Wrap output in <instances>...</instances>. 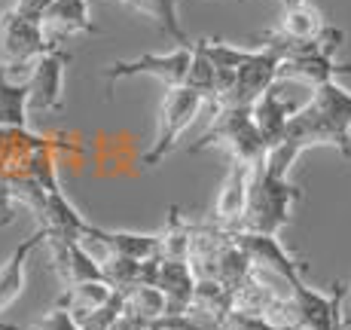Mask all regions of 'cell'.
<instances>
[{"instance_id":"cell-1","label":"cell","mask_w":351,"mask_h":330,"mask_svg":"<svg viewBox=\"0 0 351 330\" xmlns=\"http://www.w3.org/2000/svg\"><path fill=\"white\" fill-rule=\"evenodd\" d=\"M308 147H333L351 159V89L333 83L312 89V98L290 117L278 147H272L266 163L281 174H290L293 163Z\"/></svg>"},{"instance_id":"cell-2","label":"cell","mask_w":351,"mask_h":330,"mask_svg":"<svg viewBox=\"0 0 351 330\" xmlns=\"http://www.w3.org/2000/svg\"><path fill=\"white\" fill-rule=\"evenodd\" d=\"M58 184L52 163V141L28 129L0 126V226L12 224L16 205L31 208Z\"/></svg>"},{"instance_id":"cell-3","label":"cell","mask_w":351,"mask_h":330,"mask_svg":"<svg viewBox=\"0 0 351 330\" xmlns=\"http://www.w3.org/2000/svg\"><path fill=\"white\" fill-rule=\"evenodd\" d=\"M46 6L49 0H16L0 16V77L25 83L31 67L58 46L43 28Z\"/></svg>"},{"instance_id":"cell-4","label":"cell","mask_w":351,"mask_h":330,"mask_svg":"<svg viewBox=\"0 0 351 330\" xmlns=\"http://www.w3.org/2000/svg\"><path fill=\"white\" fill-rule=\"evenodd\" d=\"M302 199V190L290 184L287 174L275 172L269 163L256 165L251 174V193H247V211L241 230L278 235L290 224L293 202Z\"/></svg>"},{"instance_id":"cell-5","label":"cell","mask_w":351,"mask_h":330,"mask_svg":"<svg viewBox=\"0 0 351 330\" xmlns=\"http://www.w3.org/2000/svg\"><path fill=\"white\" fill-rule=\"evenodd\" d=\"M208 147H223L232 163L251 168L263 165L269 156V144L254 123V107H220L217 113H211V126L195 144H190V153H202Z\"/></svg>"},{"instance_id":"cell-6","label":"cell","mask_w":351,"mask_h":330,"mask_svg":"<svg viewBox=\"0 0 351 330\" xmlns=\"http://www.w3.org/2000/svg\"><path fill=\"white\" fill-rule=\"evenodd\" d=\"M205 98L199 95L190 86H171L162 98V110H159V126H156V138H153L150 150L144 153V165H159L168 153L178 147L180 134L190 129V123L205 110Z\"/></svg>"},{"instance_id":"cell-7","label":"cell","mask_w":351,"mask_h":330,"mask_svg":"<svg viewBox=\"0 0 351 330\" xmlns=\"http://www.w3.org/2000/svg\"><path fill=\"white\" fill-rule=\"evenodd\" d=\"M346 294L348 287L342 281H336L330 291H315L312 285H306V279H293L290 297H293L300 330H348Z\"/></svg>"},{"instance_id":"cell-8","label":"cell","mask_w":351,"mask_h":330,"mask_svg":"<svg viewBox=\"0 0 351 330\" xmlns=\"http://www.w3.org/2000/svg\"><path fill=\"white\" fill-rule=\"evenodd\" d=\"M281 71V56L272 46H256L245 64L239 67L232 80V89L226 92L220 107H254L256 101L266 95L275 83H278Z\"/></svg>"},{"instance_id":"cell-9","label":"cell","mask_w":351,"mask_h":330,"mask_svg":"<svg viewBox=\"0 0 351 330\" xmlns=\"http://www.w3.org/2000/svg\"><path fill=\"white\" fill-rule=\"evenodd\" d=\"M190 64H193V46H178L174 52H147V56H138L132 62H117L104 71L107 83H117V80H128V77H156L159 83H165L168 89L171 86H186V77H190Z\"/></svg>"},{"instance_id":"cell-10","label":"cell","mask_w":351,"mask_h":330,"mask_svg":"<svg viewBox=\"0 0 351 330\" xmlns=\"http://www.w3.org/2000/svg\"><path fill=\"white\" fill-rule=\"evenodd\" d=\"M71 64V52L56 46L49 49L37 64L31 67L28 89H31V107L40 113L62 110L64 104V71Z\"/></svg>"},{"instance_id":"cell-11","label":"cell","mask_w":351,"mask_h":330,"mask_svg":"<svg viewBox=\"0 0 351 330\" xmlns=\"http://www.w3.org/2000/svg\"><path fill=\"white\" fill-rule=\"evenodd\" d=\"M46 248H49V254H52V269L58 272L64 291L73 285H83V281H104V269H101L98 260L86 251L80 239L46 233Z\"/></svg>"},{"instance_id":"cell-12","label":"cell","mask_w":351,"mask_h":330,"mask_svg":"<svg viewBox=\"0 0 351 330\" xmlns=\"http://www.w3.org/2000/svg\"><path fill=\"white\" fill-rule=\"evenodd\" d=\"M235 239H239V245L251 254L254 266H260V269H266V272L278 275V279H285L287 285L293 279H302V275H306V263H300V260H296L293 254L281 245L278 235L235 230Z\"/></svg>"},{"instance_id":"cell-13","label":"cell","mask_w":351,"mask_h":330,"mask_svg":"<svg viewBox=\"0 0 351 330\" xmlns=\"http://www.w3.org/2000/svg\"><path fill=\"white\" fill-rule=\"evenodd\" d=\"M153 285L165 294L168 300V315L171 318H184L190 315L195 287H199V275L190 260H171V257H159L156 260V275Z\"/></svg>"},{"instance_id":"cell-14","label":"cell","mask_w":351,"mask_h":330,"mask_svg":"<svg viewBox=\"0 0 351 330\" xmlns=\"http://www.w3.org/2000/svg\"><path fill=\"white\" fill-rule=\"evenodd\" d=\"M251 165L232 163L229 165V174L217 193V202H214V224L223 226V230H241L245 224V211H247V193H251Z\"/></svg>"},{"instance_id":"cell-15","label":"cell","mask_w":351,"mask_h":330,"mask_svg":"<svg viewBox=\"0 0 351 330\" xmlns=\"http://www.w3.org/2000/svg\"><path fill=\"white\" fill-rule=\"evenodd\" d=\"M300 107L302 104H296V101L285 92V80H278V83L254 104V123H256V129H260L263 141L269 144V150L281 144L290 117H293Z\"/></svg>"},{"instance_id":"cell-16","label":"cell","mask_w":351,"mask_h":330,"mask_svg":"<svg viewBox=\"0 0 351 330\" xmlns=\"http://www.w3.org/2000/svg\"><path fill=\"white\" fill-rule=\"evenodd\" d=\"M327 22L315 6L302 3V6H290L281 16V25L275 31H266L263 34V43L260 46H272V49H285V46H293V43H308V40H318Z\"/></svg>"},{"instance_id":"cell-17","label":"cell","mask_w":351,"mask_h":330,"mask_svg":"<svg viewBox=\"0 0 351 330\" xmlns=\"http://www.w3.org/2000/svg\"><path fill=\"white\" fill-rule=\"evenodd\" d=\"M43 28L56 43L71 34H98L89 16V0H49L43 12Z\"/></svg>"},{"instance_id":"cell-18","label":"cell","mask_w":351,"mask_h":330,"mask_svg":"<svg viewBox=\"0 0 351 330\" xmlns=\"http://www.w3.org/2000/svg\"><path fill=\"white\" fill-rule=\"evenodd\" d=\"M89 233L95 235L110 254H117V257L138 260V263L162 257V235L128 233V230H101V226H95V224H89Z\"/></svg>"},{"instance_id":"cell-19","label":"cell","mask_w":351,"mask_h":330,"mask_svg":"<svg viewBox=\"0 0 351 330\" xmlns=\"http://www.w3.org/2000/svg\"><path fill=\"white\" fill-rule=\"evenodd\" d=\"M40 245H46V233L37 226V230H34L28 239H25L22 245L10 254V260L0 266V312H6L12 303L22 297V291H25V269H28L31 254L37 251Z\"/></svg>"},{"instance_id":"cell-20","label":"cell","mask_w":351,"mask_h":330,"mask_svg":"<svg viewBox=\"0 0 351 330\" xmlns=\"http://www.w3.org/2000/svg\"><path fill=\"white\" fill-rule=\"evenodd\" d=\"M132 10H138L141 16L153 19L156 28L171 40L174 46H193V40L186 37L184 25H180V16H178V0H123Z\"/></svg>"},{"instance_id":"cell-21","label":"cell","mask_w":351,"mask_h":330,"mask_svg":"<svg viewBox=\"0 0 351 330\" xmlns=\"http://www.w3.org/2000/svg\"><path fill=\"white\" fill-rule=\"evenodd\" d=\"M119 294H123V300H125V315H132V318L147 321V325L162 321V318H171V315H168L165 294H162L156 285H134V287L119 291Z\"/></svg>"},{"instance_id":"cell-22","label":"cell","mask_w":351,"mask_h":330,"mask_svg":"<svg viewBox=\"0 0 351 330\" xmlns=\"http://www.w3.org/2000/svg\"><path fill=\"white\" fill-rule=\"evenodd\" d=\"M28 107H31L28 80L16 83V80L0 77V126H6V129H28Z\"/></svg>"},{"instance_id":"cell-23","label":"cell","mask_w":351,"mask_h":330,"mask_svg":"<svg viewBox=\"0 0 351 330\" xmlns=\"http://www.w3.org/2000/svg\"><path fill=\"white\" fill-rule=\"evenodd\" d=\"M193 239H195V224L184 220L180 208H171V211H168V224H165V230H162V257L190 260Z\"/></svg>"},{"instance_id":"cell-24","label":"cell","mask_w":351,"mask_h":330,"mask_svg":"<svg viewBox=\"0 0 351 330\" xmlns=\"http://www.w3.org/2000/svg\"><path fill=\"white\" fill-rule=\"evenodd\" d=\"M117 294V287L107 285V281H83V285H73L64 291L62 306H67L73 315L80 312H92V309L104 306L107 300Z\"/></svg>"},{"instance_id":"cell-25","label":"cell","mask_w":351,"mask_h":330,"mask_svg":"<svg viewBox=\"0 0 351 330\" xmlns=\"http://www.w3.org/2000/svg\"><path fill=\"white\" fill-rule=\"evenodd\" d=\"M123 315H125V300H123V294L117 291L104 306L92 309V312H80V315H73V318H77V325L83 330H113Z\"/></svg>"},{"instance_id":"cell-26","label":"cell","mask_w":351,"mask_h":330,"mask_svg":"<svg viewBox=\"0 0 351 330\" xmlns=\"http://www.w3.org/2000/svg\"><path fill=\"white\" fill-rule=\"evenodd\" d=\"M217 330H300V325H278V321L266 318V315H254V312L232 309Z\"/></svg>"},{"instance_id":"cell-27","label":"cell","mask_w":351,"mask_h":330,"mask_svg":"<svg viewBox=\"0 0 351 330\" xmlns=\"http://www.w3.org/2000/svg\"><path fill=\"white\" fill-rule=\"evenodd\" d=\"M28 330H83V327L77 325V318H73L71 309L58 303V306H52L40 321H34Z\"/></svg>"},{"instance_id":"cell-28","label":"cell","mask_w":351,"mask_h":330,"mask_svg":"<svg viewBox=\"0 0 351 330\" xmlns=\"http://www.w3.org/2000/svg\"><path fill=\"white\" fill-rule=\"evenodd\" d=\"M281 3H285V10H290V6H302L306 0H281Z\"/></svg>"},{"instance_id":"cell-29","label":"cell","mask_w":351,"mask_h":330,"mask_svg":"<svg viewBox=\"0 0 351 330\" xmlns=\"http://www.w3.org/2000/svg\"><path fill=\"white\" fill-rule=\"evenodd\" d=\"M0 330H19V327H12V325H0Z\"/></svg>"},{"instance_id":"cell-30","label":"cell","mask_w":351,"mask_h":330,"mask_svg":"<svg viewBox=\"0 0 351 330\" xmlns=\"http://www.w3.org/2000/svg\"><path fill=\"white\" fill-rule=\"evenodd\" d=\"M153 330H156V327H153Z\"/></svg>"}]
</instances>
